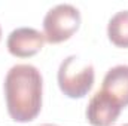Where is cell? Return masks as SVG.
<instances>
[{
	"label": "cell",
	"mask_w": 128,
	"mask_h": 126,
	"mask_svg": "<svg viewBox=\"0 0 128 126\" xmlns=\"http://www.w3.org/2000/svg\"><path fill=\"white\" fill-rule=\"evenodd\" d=\"M8 114L14 122L27 123L42 111L43 80L40 71L30 64L14 65L3 83Z\"/></svg>",
	"instance_id": "1"
},
{
	"label": "cell",
	"mask_w": 128,
	"mask_h": 126,
	"mask_svg": "<svg viewBox=\"0 0 128 126\" xmlns=\"http://www.w3.org/2000/svg\"><path fill=\"white\" fill-rule=\"evenodd\" d=\"M94 67L88 63H84L76 55L67 57L60 64L57 74L60 91L72 99L85 98L94 85Z\"/></svg>",
	"instance_id": "2"
},
{
	"label": "cell",
	"mask_w": 128,
	"mask_h": 126,
	"mask_svg": "<svg viewBox=\"0 0 128 126\" xmlns=\"http://www.w3.org/2000/svg\"><path fill=\"white\" fill-rule=\"evenodd\" d=\"M80 12L72 4H57L43 18V36L48 43L58 45L72 39L80 27Z\"/></svg>",
	"instance_id": "3"
},
{
	"label": "cell",
	"mask_w": 128,
	"mask_h": 126,
	"mask_svg": "<svg viewBox=\"0 0 128 126\" xmlns=\"http://www.w3.org/2000/svg\"><path fill=\"white\" fill-rule=\"evenodd\" d=\"M45 42L43 33L30 27H20L8 36L6 48L8 52L15 58H30L43 49Z\"/></svg>",
	"instance_id": "4"
},
{
	"label": "cell",
	"mask_w": 128,
	"mask_h": 126,
	"mask_svg": "<svg viewBox=\"0 0 128 126\" xmlns=\"http://www.w3.org/2000/svg\"><path fill=\"white\" fill-rule=\"evenodd\" d=\"M122 107L107 94L98 91L88 102L86 119L92 126H110L121 116Z\"/></svg>",
	"instance_id": "5"
},
{
	"label": "cell",
	"mask_w": 128,
	"mask_h": 126,
	"mask_svg": "<svg viewBox=\"0 0 128 126\" xmlns=\"http://www.w3.org/2000/svg\"><path fill=\"white\" fill-rule=\"evenodd\" d=\"M101 91L122 108L128 107V65L112 67L103 79Z\"/></svg>",
	"instance_id": "6"
},
{
	"label": "cell",
	"mask_w": 128,
	"mask_h": 126,
	"mask_svg": "<svg viewBox=\"0 0 128 126\" xmlns=\"http://www.w3.org/2000/svg\"><path fill=\"white\" fill-rule=\"evenodd\" d=\"M107 37L116 48L128 49V10H121L110 18Z\"/></svg>",
	"instance_id": "7"
},
{
	"label": "cell",
	"mask_w": 128,
	"mask_h": 126,
	"mask_svg": "<svg viewBox=\"0 0 128 126\" xmlns=\"http://www.w3.org/2000/svg\"><path fill=\"white\" fill-rule=\"evenodd\" d=\"M0 40H2V27H0Z\"/></svg>",
	"instance_id": "8"
}]
</instances>
